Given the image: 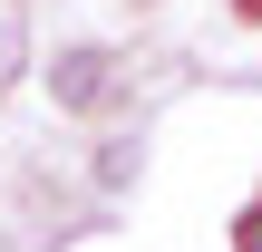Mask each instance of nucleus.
<instances>
[{"instance_id": "nucleus-1", "label": "nucleus", "mask_w": 262, "mask_h": 252, "mask_svg": "<svg viewBox=\"0 0 262 252\" xmlns=\"http://www.w3.org/2000/svg\"><path fill=\"white\" fill-rule=\"evenodd\" d=\"M39 87H49L58 117H107V107H117V49L78 39V49H58V58L39 68Z\"/></svg>"}, {"instance_id": "nucleus-3", "label": "nucleus", "mask_w": 262, "mask_h": 252, "mask_svg": "<svg viewBox=\"0 0 262 252\" xmlns=\"http://www.w3.org/2000/svg\"><path fill=\"white\" fill-rule=\"evenodd\" d=\"M19 78H29V19H19V10H0V97H10Z\"/></svg>"}, {"instance_id": "nucleus-2", "label": "nucleus", "mask_w": 262, "mask_h": 252, "mask_svg": "<svg viewBox=\"0 0 262 252\" xmlns=\"http://www.w3.org/2000/svg\"><path fill=\"white\" fill-rule=\"evenodd\" d=\"M88 175H97V194H126V185H136V175H146V136H107V146H97V165H88Z\"/></svg>"}, {"instance_id": "nucleus-5", "label": "nucleus", "mask_w": 262, "mask_h": 252, "mask_svg": "<svg viewBox=\"0 0 262 252\" xmlns=\"http://www.w3.org/2000/svg\"><path fill=\"white\" fill-rule=\"evenodd\" d=\"M233 10H243V19H262V0H233Z\"/></svg>"}, {"instance_id": "nucleus-4", "label": "nucleus", "mask_w": 262, "mask_h": 252, "mask_svg": "<svg viewBox=\"0 0 262 252\" xmlns=\"http://www.w3.org/2000/svg\"><path fill=\"white\" fill-rule=\"evenodd\" d=\"M233 252H262V204L243 214V223H233Z\"/></svg>"}]
</instances>
